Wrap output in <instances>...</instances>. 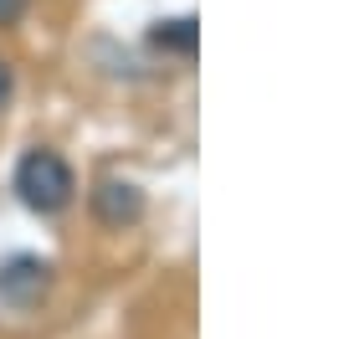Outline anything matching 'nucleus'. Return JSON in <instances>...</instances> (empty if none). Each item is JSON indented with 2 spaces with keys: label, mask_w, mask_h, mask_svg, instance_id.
<instances>
[{
  "label": "nucleus",
  "mask_w": 354,
  "mask_h": 339,
  "mask_svg": "<svg viewBox=\"0 0 354 339\" xmlns=\"http://www.w3.org/2000/svg\"><path fill=\"white\" fill-rule=\"evenodd\" d=\"M26 6L31 0H0V26H16V21L26 16Z\"/></svg>",
  "instance_id": "5"
},
{
  "label": "nucleus",
  "mask_w": 354,
  "mask_h": 339,
  "mask_svg": "<svg viewBox=\"0 0 354 339\" xmlns=\"http://www.w3.org/2000/svg\"><path fill=\"white\" fill-rule=\"evenodd\" d=\"M52 288V262L46 257H31V252H16V257L0 262V304L10 309H31L46 298Z\"/></svg>",
  "instance_id": "2"
},
{
  "label": "nucleus",
  "mask_w": 354,
  "mask_h": 339,
  "mask_svg": "<svg viewBox=\"0 0 354 339\" xmlns=\"http://www.w3.org/2000/svg\"><path fill=\"white\" fill-rule=\"evenodd\" d=\"M10 93H16V72H10V62L0 57V108L10 103Z\"/></svg>",
  "instance_id": "6"
},
{
  "label": "nucleus",
  "mask_w": 354,
  "mask_h": 339,
  "mask_svg": "<svg viewBox=\"0 0 354 339\" xmlns=\"http://www.w3.org/2000/svg\"><path fill=\"white\" fill-rule=\"evenodd\" d=\"M16 196L36 216H62L72 196H77V175H72V165L57 149L36 144V149H26L16 160Z\"/></svg>",
  "instance_id": "1"
},
{
  "label": "nucleus",
  "mask_w": 354,
  "mask_h": 339,
  "mask_svg": "<svg viewBox=\"0 0 354 339\" xmlns=\"http://www.w3.org/2000/svg\"><path fill=\"white\" fill-rule=\"evenodd\" d=\"M149 42L160 46V52H180V57H195V46H201V21H195V16H175V21H154Z\"/></svg>",
  "instance_id": "4"
},
{
  "label": "nucleus",
  "mask_w": 354,
  "mask_h": 339,
  "mask_svg": "<svg viewBox=\"0 0 354 339\" xmlns=\"http://www.w3.org/2000/svg\"><path fill=\"white\" fill-rule=\"evenodd\" d=\"M93 216L103 226H133L144 216V190L133 180H118V175L97 180L93 185Z\"/></svg>",
  "instance_id": "3"
}]
</instances>
